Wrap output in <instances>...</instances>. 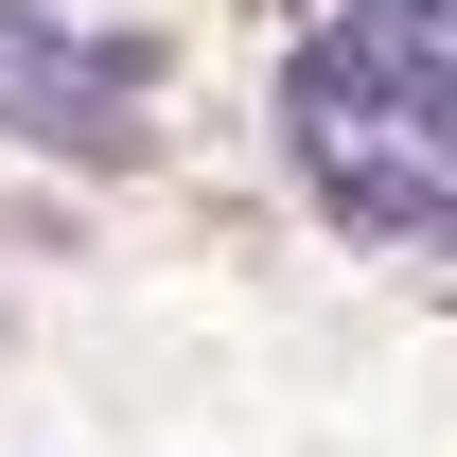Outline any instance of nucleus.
<instances>
[{
  "label": "nucleus",
  "mask_w": 457,
  "mask_h": 457,
  "mask_svg": "<svg viewBox=\"0 0 457 457\" xmlns=\"http://www.w3.org/2000/svg\"><path fill=\"white\" fill-rule=\"evenodd\" d=\"M141 106H159V54H123V36H71L54 0H0V141H36V159H141Z\"/></svg>",
  "instance_id": "1"
}]
</instances>
